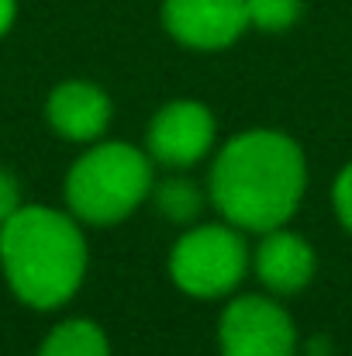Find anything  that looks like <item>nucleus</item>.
<instances>
[{
    "label": "nucleus",
    "instance_id": "nucleus-9",
    "mask_svg": "<svg viewBox=\"0 0 352 356\" xmlns=\"http://www.w3.org/2000/svg\"><path fill=\"white\" fill-rule=\"evenodd\" d=\"M115 104L104 87L90 80H66L52 87L45 101V121L49 128L66 142H101L111 128Z\"/></svg>",
    "mask_w": 352,
    "mask_h": 356
},
{
    "label": "nucleus",
    "instance_id": "nucleus-11",
    "mask_svg": "<svg viewBox=\"0 0 352 356\" xmlns=\"http://www.w3.org/2000/svg\"><path fill=\"white\" fill-rule=\"evenodd\" d=\"M38 356H111V339L90 318H66L42 339Z\"/></svg>",
    "mask_w": 352,
    "mask_h": 356
},
{
    "label": "nucleus",
    "instance_id": "nucleus-6",
    "mask_svg": "<svg viewBox=\"0 0 352 356\" xmlns=\"http://www.w3.org/2000/svg\"><path fill=\"white\" fill-rule=\"evenodd\" d=\"M215 111L194 97H176L152 115L145 131V152L152 156V163L166 170H187L215 149Z\"/></svg>",
    "mask_w": 352,
    "mask_h": 356
},
{
    "label": "nucleus",
    "instance_id": "nucleus-13",
    "mask_svg": "<svg viewBox=\"0 0 352 356\" xmlns=\"http://www.w3.org/2000/svg\"><path fill=\"white\" fill-rule=\"evenodd\" d=\"M332 208L342 222V229L352 236V163H346L332 184Z\"/></svg>",
    "mask_w": 352,
    "mask_h": 356
},
{
    "label": "nucleus",
    "instance_id": "nucleus-4",
    "mask_svg": "<svg viewBox=\"0 0 352 356\" xmlns=\"http://www.w3.org/2000/svg\"><path fill=\"white\" fill-rule=\"evenodd\" d=\"M249 266L252 252L245 245V232L225 218L208 225H190L169 249L173 284L197 301L232 298L242 287Z\"/></svg>",
    "mask_w": 352,
    "mask_h": 356
},
{
    "label": "nucleus",
    "instance_id": "nucleus-15",
    "mask_svg": "<svg viewBox=\"0 0 352 356\" xmlns=\"http://www.w3.org/2000/svg\"><path fill=\"white\" fill-rule=\"evenodd\" d=\"M14 17H17V0H0V38L14 28Z\"/></svg>",
    "mask_w": 352,
    "mask_h": 356
},
{
    "label": "nucleus",
    "instance_id": "nucleus-16",
    "mask_svg": "<svg viewBox=\"0 0 352 356\" xmlns=\"http://www.w3.org/2000/svg\"><path fill=\"white\" fill-rule=\"evenodd\" d=\"M308 356H328V339H315L311 343V353Z\"/></svg>",
    "mask_w": 352,
    "mask_h": 356
},
{
    "label": "nucleus",
    "instance_id": "nucleus-10",
    "mask_svg": "<svg viewBox=\"0 0 352 356\" xmlns=\"http://www.w3.org/2000/svg\"><path fill=\"white\" fill-rule=\"evenodd\" d=\"M208 201H211L208 191H201L197 180L180 177V173L162 177V180L152 184V204L173 225H197V218L204 215Z\"/></svg>",
    "mask_w": 352,
    "mask_h": 356
},
{
    "label": "nucleus",
    "instance_id": "nucleus-5",
    "mask_svg": "<svg viewBox=\"0 0 352 356\" xmlns=\"http://www.w3.org/2000/svg\"><path fill=\"white\" fill-rule=\"evenodd\" d=\"M221 356H297V329L273 294H238L218 322Z\"/></svg>",
    "mask_w": 352,
    "mask_h": 356
},
{
    "label": "nucleus",
    "instance_id": "nucleus-2",
    "mask_svg": "<svg viewBox=\"0 0 352 356\" xmlns=\"http://www.w3.org/2000/svg\"><path fill=\"white\" fill-rule=\"evenodd\" d=\"M0 266L21 305L35 312H56L83 287L90 249L69 211L21 204L0 225Z\"/></svg>",
    "mask_w": 352,
    "mask_h": 356
},
{
    "label": "nucleus",
    "instance_id": "nucleus-1",
    "mask_svg": "<svg viewBox=\"0 0 352 356\" xmlns=\"http://www.w3.org/2000/svg\"><path fill=\"white\" fill-rule=\"evenodd\" d=\"M308 194V156L297 138L276 128H249L228 138L208 177L215 211L242 232L287 225Z\"/></svg>",
    "mask_w": 352,
    "mask_h": 356
},
{
    "label": "nucleus",
    "instance_id": "nucleus-14",
    "mask_svg": "<svg viewBox=\"0 0 352 356\" xmlns=\"http://www.w3.org/2000/svg\"><path fill=\"white\" fill-rule=\"evenodd\" d=\"M24 201H21V184H17V177L7 170V166H0V225L21 208Z\"/></svg>",
    "mask_w": 352,
    "mask_h": 356
},
{
    "label": "nucleus",
    "instance_id": "nucleus-3",
    "mask_svg": "<svg viewBox=\"0 0 352 356\" xmlns=\"http://www.w3.org/2000/svg\"><path fill=\"white\" fill-rule=\"evenodd\" d=\"M152 156L128 142H94L66 173V211L80 225H117L135 215L156 184Z\"/></svg>",
    "mask_w": 352,
    "mask_h": 356
},
{
    "label": "nucleus",
    "instance_id": "nucleus-7",
    "mask_svg": "<svg viewBox=\"0 0 352 356\" xmlns=\"http://www.w3.org/2000/svg\"><path fill=\"white\" fill-rule=\"evenodd\" d=\"M162 28L173 42L194 52H221L245 28V0H162Z\"/></svg>",
    "mask_w": 352,
    "mask_h": 356
},
{
    "label": "nucleus",
    "instance_id": "nucleus-12",
    "mask_svg": "<svg viewBox=\"0 0 352 356\" xmlns=\"http://www.w3.org/2000/svg\"><path fill=\"white\" fill-rule=\"evenodd\" d=\"M304 0H245V14H249V28L259 31H287L301 21Z\"/></svg>",
    "mask_w": 352,
    "mask_h": 356
},
{
    "label": "nucleus",
    "instance_id": "nucleus-8",
    "mask_svg": "<svg viewBox=\"0 0 352 356\" xmlns=\"http://www.w3.org/2000/svg\"><path fill=\"white\" fill-rule=\"evenodd\" d=\"M252 270L273 298H297L315 280L318 256H315V245L301 232H290L287 225H280L259 236V245L252 252Z\"/></svg>",
    "mask_w": 352,
    "mask_h": 356
}]
</instances>
